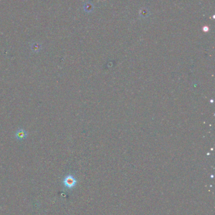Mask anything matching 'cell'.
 <instances>
[{"label":"cell","mask_w":215,"mask_h":215,"mask_svg":"<svg viewBox=\"0 0 215 215\" xmlns=\"http://www.w3.org/2000/svg\"><path fill=\"white\" fill-rule=\"evenodd\" d=\"M63 184L68 189H72L77 184V180L72 175H68L64 179Z\"/></svg>","instance_id":"1"},{"label":"cell","mask_w":215,"mask_h":215,"mask_svg":"<svg viewBox=\"0 0 215 215\" xmlns=\"http://www.w3.org/2000/svg\"><path fill=\"white\" fill-rule=\"evenodd\" d=\"M27 136H28V133L23 128L18 129L15 133L16 139L19 141H22L25 139V138L27 137Z\"/></svg>","instance_id":"2"}]
</instances>
